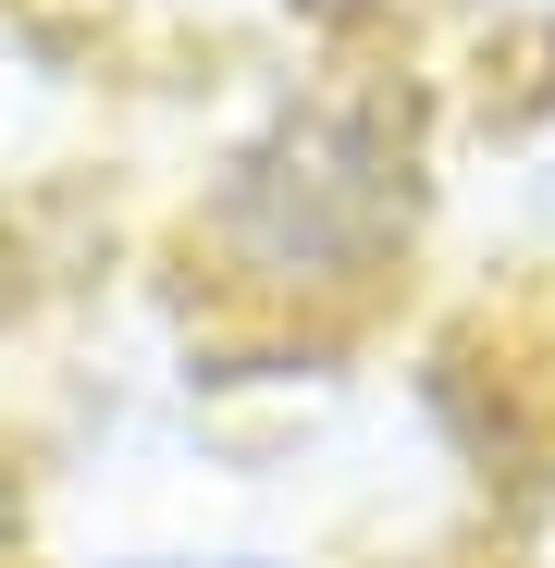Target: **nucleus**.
Masks as SVG:
<instances>
[{"label": "nucleus", "instance_id": "nucleus-1", "mask_svg": "<svg viewBox=\"0 0 555 568\" xmlns=\"http://www.w3.org/2000/svg\"><path fill=\"white\" fill-rule=\"evenodd\" d=\"M395 223V185H383V136L358 124H285V149H259L235 173V235L259 272H297L333 284L346 260H370Z\"/></svg>", "mask_w": 555, "mask_h": 568}, {"label": "nucleus", "instance_id": "nucleus-2", "mask_svg": "<svg viewBox=\"0 0 555 568\" xmlns=\"http://www.w3.org/2000/svg\"><path fill=\"white\" fill-rule=\"evenodd\" d=\"M112 568H271V556H112Z\"/></svg>", "mask_w": 555, "mask_h": 568}, {"label": "nucleus", "instance_id": "nucleus-3", "mask_svg": "<svg viewBox=\"0 0 555 568\" xmlns=\"http://www.w3.org/2000/svg\"><path fill=\"white\" fill-rule=\"evenodd\" d=\"M494 13H543V26H555V0H494Z\"/></svg>", "mask_w": 555, "mask_h": 568}, {"label": "nucleus", "instance_id": "nucleus-4", "mask_svg": "<svg viewBox=\"0 0 555 568\" xmlns=\"http://www.w3.org/2000/svg\"><path fill=\"white\" fill-rule=\"evenodd\" d=\"M543 223H555V161H543Z\"/></svg>", "mask_w": 555, "mask_h": 568}]
</instances>
